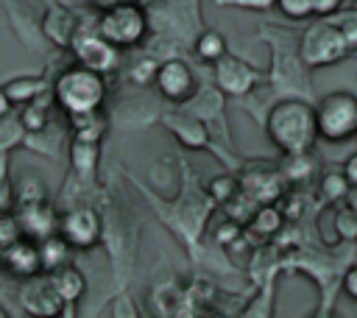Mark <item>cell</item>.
Wrapping results in <instances>:
<instances>
[{"mask_svg":"<svg viewBox=\"0 0 357 318\" xmlns=\"http://www.w3.org/2000/svg\"><path fill=\"white\" fill-rule=\"evenodd\" d=\"M153 84L159 89L162 98L173 100V103H184L195 95L198 84H195V73L190 70L187 61L181 59H165L159 67H156V75H153Z\"/></svg>","mask_w":357,"mask_h":318,"instance_id":"cell-8","label":"cell"},{"mask_svg":"<svg viewBox=\"0 0 357 318\" xmlns=\"http://www.w3.org/2000/svg\"><path fill=\"white\" fill-rule=\"evenodd\" d=\"M20 126L25 131H45L50 126V106L42 103L39 98L31 100V103H22V112H20Z\"/></svg>","mask_w":357,"mask_h":318,"instance_id":"cell-21","label":"cell"},{"mask_svg":"<svg viewBox=\"0 0 357 318\" xmlns=\"http://www.w3.org/2000/svg\"><path fill=\"white\" fill-rule=\"evenodd\" d=\"M282 223H284V212H279L273 204H259L254 209V215H251L248 229L254 234H259V237H271V234H276L282 229Z\"/></svg>","mask_w":357,"mask_h":318,"instance_id":"cell-18","label":"cell"},{"mask_svg":"<svg viewBox=\"0 0 357 318\" xmlns=\"http://www.w3.org/2000/svg\"><path fill=\"white\" fill-rule=\"evenodd\" d=\"M98 162H100V142H89V139H78L73 137L70 142V165L78 176H92L98 170Z\"/></svg>","mask_w":357,"mask_h":318,"instance_id":"cell-16","label":"cell"},{"mask_svg":"<svg viewBox=\"0 0 357 318\" xmlns=\"http://www.w3.org/2000/svg\"><path fill=\"white\" fill-rule=\"evenodd\" d=\"M349 50L351 45L343 28L329 17H318V22H312L298 42V56L307 67H329L335 61H343Z\"/></svg>","mask_w":357,"mask_h":318,"instance_id":"cell-3","label":"cell"},{"mask_svg":"<svg viewBox=\"0 0 357 318\" xmlns=\"http://www.w3.org/2000/svg\"><path fill=\"white\" fill-rule=\"evenodd\" d=\"M78 31H81L78 17L64 6H50L42 17V33L59 47H70Z\"/></svg>","mask_w":357,"mask_h":318,"instance_id":"cell-13","label":"cell"},{"mask_svg":"<svg viewBox=\"0 0 357 318\" xmlns=\"http://www.w3.org/2000/svg\"><path fill=\"white\" fill-rule=\"evenodd\" d=\"M11 109H14V103H11L8 92H6V86H0V117H6Z\"/></svg>","mask_w":357,"mask_h":318,"instance_id":"cell-34","label":"cell"},{"mask_svg":"<svg viewBox=\"0 0 357 318\" xmlns=\"http://www.w3.org/2000/svg\"><path fill=\"white\" fill-rule=\"evenodd\" d=\"M14 215L20 223V232L25 237L42 240L53 232H59V215L50 206V201H28V204H14Z\"/></svg>","mask_w":357,"mask_h":318,"instance_id":"cell-12","label":"cell"},{"mask_svg":"<svg viewBox=\"0 0 357 318\" xmlns=\"http://www.w3.org/2000/svg\"><path fill=\"white\" fill-rule=\"evenodd\" d=\"M20 304L25 312L31 315H42V318H53V315H61L64 312V298L56 293L53 282L47 273H39V276H31L25 279L22 290H20Z\"/></svg>","mask_w":357,"mask_h":318,"instance_id":"cell-10","label":"cell"},{"mask_svg":"<svg viewBox=\"0 0 357 318\" xmlns=\"http://www.w3.org/2000/svg\"><path fill=\"white\" fill-rule=\"evenodd\" d=\"M346 0H312V11L315 17H332Z\"/></svg>","mask_w":357,"mask_h":318,"instance_id":"cell-30","label":"cell"},{"mask_svg":"<svg viewBox=\"0 0 357 318\" xmlns=\"http://www.w3.org/2000/svg\"><path fill=\"white\" fill-rule=\"evenodd\" d=\"M170 128H173V134H176L184 145H190V148H195V145H201V142L206 139L204 126L195 123V120H178V126H170Z\"/></svg>","mask_w":357,"mask_h":318,"instance_id":"cell-25","label":"cell"},{"mask_svg":"<svg viewBox=\"0 0 357 318\" xmlns=\"http://www.w3.org/2000/svg\"><path fill=\"white\" fill-rule=\"evenodd\" d=\"M47 276H50L56 293L64 298V304H75V301L84 296V290H86V279H84V273H81L73 262H67V265L50 271Z\"/></svg>","mask_w":357,"mask_h":318,"instance_id":"cell-14","label":"cell"},{"mask_svg":"<svg viewBox=\"0 0 357 318\" xmlns=\"http://www.w3.org/2000/svg\"><path fill=\"white\" fill-rule=\"evenodd\" d=\"M276 8L290 17V20H307V17H315L312 11V0H276Z\"/></svg>","mask_w":357,"mask_h":318,"instance_id":"cell-27","label":"cell"},{"mask_svg":"<svg viewBox=\"0 0 357 318\" xmlns=\"http://www.w3.org/2000/svg\"><path fill=\"white\" fill-rule=\"evenodd\" d=\"M340 28H343V33H346V39H349V45L351 47H357V11H349V14H343L340 20H335Z\"/></svg>","mask_w":357,"mask_h":318,"instance_id":"cell-29","label":"cell"},{"mask_svg":"<svg viewBox=\"0 0 357 318\" xmlns=\"http://www.w3.org/2000/svg\"><path fill=\"white\" fill-rule=\"evenodd\" d=\"M237 234H240V223L226 220V226H220V229H218V243H220V245H229Z\"/></svg>","mask_w":357,"mask_h":318,"instance_id":"cell-32","label":"cell"},{"mask_svg":"<svg viewBox=\"0 0 357 318\" xmlns=\"http://www.w3.org/2000/svg\"><path fill=\"white\" fill-rule=\"evenodd\" d=\"M343 173H346V179H349V184H351V187H357V151H354V153L346 159Z\"/></svg>","mask_w":357,"mask_h":318,"instance_id":"cell-33","label":"cell"},{"mask_svg":"<svg viewBox=\"0 0 357 318\" xmlns=\"http://www.w3.org/2000/svg\"><path fill=\"white\" fill-rule=\"evenodd\" d=\"M349 190H351V184H349V179H346L343 170H329V173H324V179H321V192H324L329 201H340Z\"/></svg>","mask_w":357,"mask_h":318,"instance_id":"cell-23","label":"cell"},{"mask_svg":"<svg viewBox=\"0 0 357 318\" xmlns=\"http://www.w3.org/2000/svg\"><path fill=\"white\" fill-rule=\"evenodd\" d=\"M343 293H346L351 301H357V265H351V268L343 273Z\"/></svg>","mask_w":357,"mask_h":318,"instance_id":"cell-31","label":"cell"},{"mask_svg":"<svg viewBox=\"0 0 357 318\" xmlns=\"http://www.w3.org/2000/svg\"><path fill=\"white\" fill-rule=\"evenodd\" d=\"M6 92H8V98H11V103H14V106H17V103L22 106V103L36 100V98L45 92V81H42V78L22 75V78L8 81V84H6Z\"/></svg>","mask_w":357,"mask_h":318,"instance_id":"cell-20","label":"cell"},{"mask_svg":"<svg viewBox=\"0 0 357 318\" xmlns=\"http://www.w3.org/2000/svg\"><path fill=\"white\" fill-rule=\"evenodd\" d=\"M315 123H318V137L329 142H346L357 137V95L346 89L324 95L315 103Z\"/></svg>","mask_w":357,"mask_h":318,"instance_id":"cell-5","label":"cell"},{"mask_svg":"<svg viewBox=\"0 0 357 318\" xmlns=\"http://www.w3.org/2000/svg\"><path fill=\"white\" fill-rule=\"evenodd\" d=\"M206 192H209V198L218 201V204H231V201L240 195V181H237L234 176L223 173V176H215V179L209 181Z\"/></svg>","mask_w":357,"mask_h":318,"instance_id":"cell-22","label":"cell"},{"mask_svg":"<svg viewBox=\"0 0 357 318\" xmlns=\"http://www.w3.org/2000/svg\"><path fill=\"white\" fill-rule=\"evenodd\" d=\"M70 251H73V245H70L59 232H53V234L42 237V240H39L42 271H45V273H50V271H56V268L67 265V262H70Z\"/></svg>","mask_w":357,"mask_h":318,"instance_id":"cell-17","label":"cell"},{"mask_svg":"<svg viewBox=\"0 0 357 318\" xmlns=\"http://www.w3.org/2000/svg\"><path fill=\"white\" fill-rule=\"evenodd\" d=\"M17 237H22L20 223H17V215H14V209H3L0 212V248H6L8 243H14Z\"/></svg>","mask_w":357,"mask_h":318,"instance_id":"cell-26","label":"cell"},{"mask_svg":"<svg viewBox=\"0 0 357 318\" xmlns=\"http://www.w3.org/2000/svg\"><path fill=\"white\" fill-rule=\"evenodd\" d=\"M67 120H70L73 137H78V139L100 142V139H103V134H106V114H103V109L75 112V114H67Z\"/></svg>","mask_w":357,"mask_h":318,"instance_id":"cell-15","label":"cell"},{"mask_svg":"<svg viewBox=\"0 0 357 318\" xmlns=\"http://www.w3.org/2000/svg\"><path fill=\"white\" fill-rule=\"evenodd\" d=\"M59 234L73 245V251H89L103 234L100 215L92 206H73L59 215Z\"/></svg>","mask_w":357,"mask_h":318,"instance_id":"cell-6","label":"cell"},{"mask_svg":"<svg viewBox=\"0 0 357 318\" xmlns=\"http://www.w3.org/2000/svg\"><path fill=\"white\" fill-rule=\"evenodd\" d=\"M98 33L103 39H109L114 47L126 50V47H134L145 39L148 33V14L139 3L134 0H123V3H114L109 8H100V17H98Z\"/></svg>","mask_w":357,"mask_h":318,"instance_id":"cell-4","label":"cell"},{"mask_svg":"<svg viewBox=\"0 0 357 318\" xmlns=\"http://www.w3.org/2000/svg\"><path fill=\"white\" fill-rule=\"evenodd\" d=\"M103 100H106V75L78 61L64 67L53 81V103L64 114L103 109Z\"/></svg>","mask_w":357,"mask_h":318,"instance_id":"cell-2","label":"cell"},{"mask_svg":"<svg viewBox=\"0 0 357 318\" xmlns=\"http://www.w3.org/2000/svg\"><path fill=\"white\" fill-rule=\"evenodd\" d=\"M265 128L282 153H307L318 139L315 106L304 100H279L268 112Z\"/></svg>","mask_w":357,"mask_h":318,"instance_id":"cell-1","label":"cell"},{"mask_svg":"<svg viewBox=\"0 0 357 318\" xmlns=\"http://www.w3.org/2000/svg\"><path fill=\"white\" fill-rule=\"evenodd\" d=\"M195 56L204 64H215L220 56H226V39L220 31H201L195 36Z\"/></svg>","mask_w":357,"mask_h":318,"instance_id":"cell-19","label":"cell"},{"mask_svg":"<svg viewBox=\"0 0 357 318\" xmlns=\"http://www.w3.org/2000/svg\"><path fill=\"white\" fill-rule=\"evenodd\" d=\"M70 50H73V56H75L78 64L92 67V70H98L103 75L114 73L117 64H120V47H114L109 39H103L98 33V28L92 33L78 31L75 39H73V45H70Z\"/></svg>","mask_w":357,"mask_h":318,"instance_id":"cell-7","label":"cell"},{"mask_svg":"<svg viewBox=\"0 0 357 318\" xmlns=\"http://www.w3.org/2000/svg\"><path fill=\"white\" fill-rule=\"evenodd\" d=\"M215 84L220 86V92H226V95H245V92H251L254 86H257V81H259V73L251 67V64H245L243 59H237V56H220L215 64Z\"/></svg>","mask_w":357,"mask_h":318,"instance_id":"cell-11","label":"cell"},{"mask_svg":"<svg viewBox=\"0 0 357 318\" xmlns=\"http://www.w3.org/2000/svg\"><path fill=\"white\" fill-rule=\"evenodd\" d=\"M47 198V187L36 179V176H25L20 184H17V192H14V204H28V201H45Z\"/></svg>","mask_w":357,"mask_h":318,"instance_id":"cell-24","label":"cell"},{"mask_svg":"<svg viewBox=\"0 0 357 318\" xmlns=\"http://www.w3.org/2000/svg\"><path fill=\"white\" fill-rule=\"evenodd\" d=\"M156 67H159V64H156L153 59H148V56L137 59V61L131 64V81H134V84H139V86H145V84H153Z\"/></svg>","mask_w":357,"mask_h":318,"instance_id":"cell-28","label":"cell"},{"mask_svg":"<svg viewBox=\"0 0 357 318\" xmlns=\"http://www.w3.org/2000/svg\"><path fill=\"white\" fill-rule=\"evenodd\" d=\"M0 318H8V312H6V310H3V307H0Z\"/></svg>","mask_w":357,"mask_h":318,"instance_id":"cell-35","label":"cell"},{"mask_svg":"<svg viewBox=\"0 0 357 318\" xmlns=\"http://www.w3.org/2000/svg\"><path fill=\"white\" fill-rule=\"evenodd\" d=\"M0 268L6 273H11L14 279H31L45 273L42 271V254H39V240L33 237H17L14 243H8L6 248H0Z\"/></svg>","mask_w":357,"mask_h":318,"instance_id":"cell-9","label":"cell"}]
</instances>
